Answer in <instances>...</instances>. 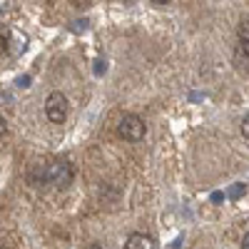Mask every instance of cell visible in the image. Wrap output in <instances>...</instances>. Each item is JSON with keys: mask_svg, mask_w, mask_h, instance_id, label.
Instances as JSON below:
<instances>
[{"mask_svg": "<svg viewBox=\"0 0 249 249\" xmlns=\"http://www.w3.org/2000/svg\"><path fill=\"white\" fill-rule=\"evenodd\" d=\"M124 249H155V239L150 234H142V232H135L127 237L124 242Z\"/></svg>", "mask_w": 249, "mask_h": 249, "instance_id": "obj_5", "label": "cell"}, {"mask_svg": "<svg viewBox=\"0 0 249 249\" xmlns=\"http://www.w3.org/2000/svg\"><path fill=\"white\" fill-rule=\"evenodd\" d=\"M33 177V182L35 184H55V187H68L72 179H75V167L68 162V160H57V162H50L48 167H43L40 170V175H30Z\"/></svg>", "mask_w": 249, "mask_h": 249, "instance_id": "obj_1", "label": "cell"}, {"mask_svg": "<svg viewBox=\"0 0 249 249\" xmlns=\"http://www.w3.org/2000/svg\"><path fill=\"white\" fill-rule=\"evenodd\" d=\"M237 37H239V43L249 45V15H242L239 25H237Z\"/></svg>", "mask_w": 249, "mask_h": 249, "instance_id": "obj_6", "label": "cell"}, {"mask_svg": "<svg viewBox=\"0 0 249 249\" xmlns=\"http://www.w3.org/2000/svg\"><path fill=\"white\" fill-rule=\"evenodd\" d=\"M150 3H152V5H157V8H164V5H170L172 0H150Z\"/></svg>", "mask_w": 249, "mask_h": 249, "instance_id": "obj_9", "label": "cell"}, {"mask_svg": "<svg viewBox=\"0 0 249 249\" xmlns=\"http://www.w3.org/2000/svg\"><path fill=\"white\" fill-rule=\"evenodd\" d=\"M92 249H102V247H92Z\"/></svg>", "mask_w": 249, "mask_h": 249, "instance_id": "obj_13", "label": "cell"}, {"mask_svg": "<svg viewBox=\"0 0 249 249\" xmlns=\"http://www.w3.org/2000/svg\"><path fill=\"white\" fill-rule=\"evenodd\" d=\"M244 192H247V187H244V184H234L232 190H230V197H232V199H237V197H242Z\"/></svg>", "mask_w": 249, "mask_h": 249, "instance_id": "obj_7", "label": "cell"}, {"mask_svg": "<svg viewBox=\"0 0 249 249\" xmlns=\"http://www.w3.org/2000/svg\"><path fill=\"white\" fill-rule=\"evenodd\" d=\"M72 3H75L77 8H85V5H88V0H72Z\"/></svg>", "mask_w": 249, "mask_h": 249, "instance_id": "obj_12", "label": "cell"}, {"mask_svg": "<svg viewBox=\"0 0 249 249\" xmlns=\"http://www.w3.org/2000/svg\"><path fill=\"white\" fill-rule=\"evenodd\" d=\"M45 117L53 124H62L68 120V97L62 92H50L45 100Z\"/></svg>", "mask_w": 249, "mask_h": 249, "instance_id": "obj_3", "label": "cell"}, {"mask_svg": "<svg viewBox=\"0 0 249 249\" xmlns=\"http://www.w3.org/2000/svg\"><path fill=\"white\" fill-rule=\"evenodd\" d=\"M239 130H242V135H244V137H249V115H244V117H242Z\"/></svg>", "mask_w": 249, "mask_h": 249, "instance_id": "obj_8", "label": "cell"}, {"mask_svg": "<svg viewBox=\"0 0 249 249\" xmlns=\"http://www.w3.org/2000/svg\"><path fill=\"white\" fill-rule=\"evenodd\" d=\"M144 120L135 112H127V115H122L120 122H117V135L122 140H127V142H140L144 137Z\"/></svg>", "mask_w": 249, "mask_h": 249, "instance_id": "obj_2", "label": "cell"}, {"mask_svg": "<svg viewBox=\"0 0 249 249\" xmlns=\"http://www.w3.org/2000/svg\"><path fill=\"white\" fill-rule=\"evenodd\" d=\"M232 65L237 68V72H249V45H244V43L234 45Z\"/></svg>", "mask_w": 249, "mask_h": 249, "instance_id": "obj_4", "label": "cell"}, {"mask_svg": "<svg viewBox=\"0 0 249 249\" xmlns=\"http://www.w3.org/2000/svg\"><path fill=\"white\" fill-rule=\"evenodd\" d=\"M242 249H249V232H247L244 239H242Z\"/></svg>", "mask_w": 249, "mask_h": 249, "instance_id": "obj_11", "label": "cell"}, {"mask_svg": "<svg viewBox=\"0 0 249 249\" xmlns=\"http://www.w3.org/2000/svg\"><path fill=\"white\" fill-rule=\"evenodd\" d=\"M18 85H20V88H30V77H20Z\"/></svg>", "mask_w": 249, "mask_h": 249, "instance_id": "obj_10", "label": "cell"}]
</instances>
